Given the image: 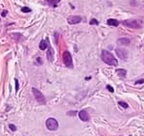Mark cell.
<instances>
[{"label":"cell","instance_id":"6da1fadb","mask_svg":"<svg viewBox=\"0 0 144 136\" xmlns=\"http://www.w3.org/2000/svg\"><path fill=\"white\" fill-rule=\"evenodd\" d=\"M101 59L104 63H106L107 65H110V66H114L116 67L118 65V62L117 60L114 58V56L108 50H102V53H101Z\"/></svg>","mask_w":144,"mask_h":136},{"label":"cell","instance_id":"7a4b0ae2","mask_svg":"<svg viewBox=\"0 0 144 136\" xmlns=\"http://www.w3.org/2000/svg\"><path fill=\"white\" fill-rule=\"evenodd\" d=\"M122 23L123 25L133 29H139L142 27V21L140 19H127L124 20Z\"/></svg>","mask_w":144,"mask_h":136},{"label":"cell","instance_id":"3957f363","mask_svg":"<svg viewBox=\"0 0 144 136\" xmlns=\"http://www.w3.org/2000/svg\"><path fill=\"white\" fill-rule=\"evenodd\" d=\"M62 60L67 68H70V69L73 68V61H72V56L69 51H64L62 53Z\"/></svg>","mask_w":144,"mask_h":136},{"label":"cell","instance_id":"277c9868","mask_svg":"<svg viewBox=\"0 0 144 136\" xmlns=\"http://www.w3.org/2000/svg\"><path fill=\"white\" fill-rule=\"evenodd\" d=\"M32 92H33V95H34L36 100H37L39 104H44V103H45V98H44L43 94H42L39 90H38V89H36V88H32Z\"/></svg>","mask_w":144,"mask_h":136},{"label":"cell","instance_id":"5b68a950","mask_svg":"<svg viewBox=\"0 0 144 136\" xmlns=\"http://www.w3.org/2000/svg\"><path fill=\"white\" fill-rule=\"evenodd\" d=\"M45 124H46V127H47L49 130H52V131L57 130L58 127H59V123H58V121H57L56 119H54V118H49V119H47Z\"/></svg>","mask_w":144,"mask_h":136},{"label":"cell","instance_id":"8992f818","mask_svg":"<svg viewBox=\"0 0 144 136\" xmlns=\"http://www.w3.org/2000/svg\"><path fill=\"white\" fill-rule=\"evenodd\" d=\"M115 52L117 54V56L122 59V60H127L128 58V51L126 49H123V48H116L115 49Z\"/></svg>","mask_w":144,"mask_h":136},{"label":"cell","instance_id":"52a82bcc","mask_svg":"<svg viewBox=\"0 0 144 136\" xmlns=\"http://www.w3.org/2000/svg\"><path fill=\"white\" fill-rule=\"evenodd\" d=\"M67 21L69 24H78L82 21V17L80 16H70L67 19Z\"/></svg>","mask_w":144,"mask_h":136},{"label":"cell","instance_id":"ba28073f","mask_svg":"<svg viewBox=\"0 0 144 136\" xmlns=\"http://www.w3.org/2000/svg\"><path fill=\"white\" fill-rule=\"evenodd\" d=\"M79 118H80L83 122H89V119H90L89 113H88L86 110H82V111L79 112Z\"/></svg>","mask_w":144,"mask_h":136},{"label":"cell","instance_id":"9c48e42d","mask_svg":"<svg viewBox=\"0 0 144 136\" xmlns=\"http://www.w3.org/2000/svg\"><path fill=\"white\" fill-rule=\"evenodd\" d=\"M46 56H47V59L49 62H52L54 60V50L53 48L48 45V49H47V53H46Z\"/></svg>","mask_w":144,"mask_h":136},{"label":"cell","instance_id":"30bf717a","mask_svg":"<svg viewBox=\"0 0 144 136\" xmlns=\"http://www.w3.org/2000/svg\"><path fill=\"white\" fill-rule=\"evenodd\" d=\"M131 43V40L127 38H121L117 40V44L119 45H129Z\"/></svg>","mask_w":144,"mask_h":136},{"label":"cell","instance_id":"8fae6325","mask_svg":"<svg viewBox=\"0 0 144 136\" xmlns=\"http://www.w3.org/2000/svg\"><path fill=\"white\" fill-rule=\"evenodd\" d=\"M107 23L110 26H118L119 25V21L117 19H109L107 20Z\"/></svg>","mask_w":144,"mask_h":136},{"label":"cell","instance_id":"7c38bea8","mask_svg":"<svg viewBox=\"0 0 144 136\" xmlns=\"http://www.w3.org/2000/svg\"><path fill=\"white\" fill-rule=\"evenodd\" d=\"M48 45H49V43H48V40H42L41 42H40V43H39V49L40 50H44V49H46V47H48Z\"/></svg>","mask_w":144,"mask_h":136},{"label":"cell","instance_id":"4fadbf2b","mask_svg":"<svg viewBox=\"0 0 144 136\" xmlns=\"http://www.w3.org/2000/svg\"><path fill=\"white\" fill-rule=\"evenodd\" d=\"M115 72H116V74H117L120 77H123V78H125L126 75H127V71H126V70H123V69H117Z\"/></svg>","mask_w":144,"mask_h":136},{"label":"cell","instance_id":"5bb4252c","mask_svg":"<svg viewBox=\"0 0 144 136\" xmlns=\"http://www.w3.org/2000/svg\"><path fill=\"white\" fill-rule=\"evenodd\" d=\"M46 1H47V3H48V5H49V6L56 7V6H57V4L61 1V0H46Z\"/></svg>","mask_w":144,"mask_h":136},{"label":"cell","instance_id":"9a60e30c","mask_svg":"<svg viewBox=\"0 0 144 136\" xmlns=\"http://www.w3.org/2000/svg\"><path fill=\"white\" fill-rule=\"evenodd\" d=\"M89 24H90V25H98V24H99V22H98V20H97V19H92L89 21Z\"/></svg>","mask_w":144,"mask_h":136},{"label":"cell","instance_id":"2e32d148","mask_svg":"<svg viewBox=\"0 0 144 136\" xmlns=\"http://www.w3.org/2000/svg\"><path fill=\"white\" fill-rule=\"evenodd\" d=\"M32 10L30 9V8H28V7H23V8H21V12L22 13H30Z\"/></svg>","mask_w":144,"mask_h":136},{"label":"cell","instance_id":"e0dca14e","mask_svg":"<svg viewBox=\"0 0 144 136\" xmlns=\"http://www.w3.org/2000/svg\"><path fill=\"white\" fill-rule=\"evenodd\" d=\"M118 104L121 106V107H123V108H128V104L126 103V102H123V101H119L118 102Z\"/></svg>","mask_w":144,"mask_h":136},{"label":"cell","instance_id":"ac0fdd59","mask_svg":"<svg viewBox=\"0 0 144 136\" xmlns=\"http://www.w3.org/2000/svg\"><path fill=\"white\" fill-rule=\"evenodd\" d=\"M15 82H16V92H18V88H19V84H18V80L16 78L15 79Z\"/></svg>","mask_w":144,"mask_h":136},{"label":"cell","instance_id":"d6986e66","mask_svg":"<svg viewBox=\"0 0 144 136\" xmlns=\"http://www.w3.org/2000/svg\"><path fill=\"white\" fill-rule=\"evenodd\" d=\"M9 127H10V129H11V130H13V131H16V130H17V126H16V125H14V124H9Z\"/></svg>","mask_w":144,"mask_h":136},{"label":"cell","instance_id":"ffe728a7","mask_svg":"<svg viewBox=\"0 0 144 136\" xmlns=\"http://www.w3.org/2000/svg\"><path fill=\"white\" fill-rule=\"evenodd\" d=\"M107 89H108V90H109L111 93H112V92L114 91V90H113V88H112L111 86H110V85H107Z\"/></svg>","mask_w":144,"mask_h":136},{"label":"cell","instance_id":"44dd1931","mask_svg":"<svg viewBox=\"0 0 144 136\" xmlns=\"http://www.w3.org/2000/svg\"><path fill=\"white\" fill-rule=\"evenodd\" d=\"M142 83H144V79H140V80H137L135 82V84H142Z\"/></svg>","mask_w":144,"mask_h":136},{"label":"cell","instance_id":"7402d4cb","mask_svg":"<svg viewBox=\"0 0 144 136\" xmlns=\"http://www.w3.org/2000/svg\"><path fill=\"white\" fill-rule=\"evenodd\" d=\"M37 62L39 64V65H41L42 64V61H41V58L40 57H39V58H37Z\"/></svg>","mask_w":144,"mask_h":136},{"label":"cell","instance_id":"603a6c76","mask_svg":"<svg viewBox=\"0 0 144 136\" xmlns=\"http://www.w3.org/2000/svg\"><path fill=\"white\" fill-rule=\"evenodd\" d=\"M7 13H8V12H7L6 10L3 11V12H2V17H6V16H7Z\"/></svg>","mask_w":144,"mask_h":136},{"label":"cell","instance_id":"cb8c5ba5","mask_svg":"<svg viewBox=\"0 0 144 136\" xmlns=\"http://www.w3.org/2000/svg\"><path fill=\"white\" fill-rule=\"evenodd\" d=\"M76 113H77L76 111H74V112H68L67 115H76Z\"/></svg>","mask_w":144,"mask_h":136}]
</instances>
